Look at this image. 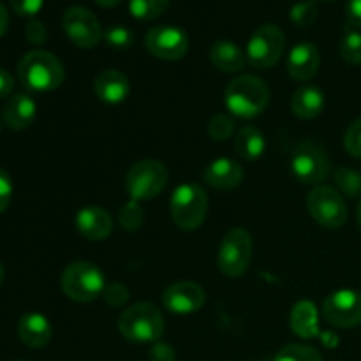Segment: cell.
I'll use <instances>...</instances> for the list:
<instances>
[{"label": "cell", "instance_id": "6da1fadb", "mask_svg": "<svg viewBox=\"0 0 361 361\" xmlns=\"http://www.w3.org/2000/svg\"><path fill=\"white\" fill-rule=\"evenodd\" d=\"M224 102L228 111L238 118H256L268 108L270 90L261 78L242 74L228 83L224 90Z\"/></svg>", "mask_w": 361, "mask_h": 361}, {"label": "cell", "instance_id": "7a4b0ae2", "mask_svg": "<svg viewBox=\"0 0 361 361\" xmlns=\"http://www.w3.org/2000/svg\"><path fill=\"white\" fill-rule=\"evenodd\" d=\"M18 80L32 92H51L63 83L66 69L53 53L32 49L18 63Z\"/></svg>", "mask_w": 361, "mask_h": 361}, {"label": "cell", "instance_id": "3957f363", "mask_svg": "<svg viewBox=\"0 0 361 361\" xmlns=\"http://www.w3.org/2000/svg\"><path fill=\"white\" fill-rule=\"evenodd\" d=\"M118 330L129 342L136 344L157 342L164 334V316L154 303H134L127 307L120 316Z\"/></svg>", "mask_w": 361, "mask_h": 361}, {"label": "cell", "instance_id": "277c9868", "mask_svg": "<svg viewBox=\"0 0 361 361\" xmlns=\"http://www.w3.org/2000/svg\"><path fill=\"white\" fill-rule=\"evenodd\" d=\"M62 291L67 298L78 303H90L104 293L106 282L101 268L88 261H76L63 270Z\"/></svg>", "mask_w": 361, "mask_h": 361}, {"label": "cell", "instance_id": "5b68a950", "mask_svg": "<svg viewBox=\"0 0 361 361\" xmlns=\"http://www.w3.org/2000/svg\"><path fill=\"white\" fill-rule=\"evenodd\" d=\"M173 222L183 231L201 228L208 214V196L197 183H183L176 187L169 201Z\"/></svg>", "mask_w": 361, "mask_h": 361}, {"label": "cell", "instance_id": "8992f818", "mask_svg": "<svg viewBox=\"0 0 361 361\" xmlns=\"http://www.w3.org/2000/svg\"><path fill=\"white\" fill-rule=\"evenodd\" d=\"M169 180V173L161 161L155 159H143L129 168L126 175V189L130 200L150 201L157 197L166 189Z\"/></svg>", "mask_w": 361, "mask_h": 361}, {"label": "cell", "instance_id": "52a82bcc", "mask_svg": "<svg viewBox=\"0 0 361 361\" xmlns=\"http://www.w3.org/2000/svg\"><path fill=\"white\" fill-rule=\"evenodd\" d=\"M291 171L300 183L321 185V182L330 176L331 162L319 145L310 140H303L293 148Z\"/></svg>", "mask_w": 361, "mask_h": 361}, {"label": "cell", "instance_id": "ba28073f", "mask_svg": "<svg viewBox=\"0 0 361 361\" xmlns=\"http://www.w3.org/2000/svg\"><path fill=\"white\" fill-rule=\"evenodd\" d=\"M307 210L319 226L337 229L345 224L348 204L337 189L330 185H316L307 196Z\"/></svg>", "mask_w": 361, "mask_h": 361}, {"label": "cell", "instance_id": "9c48e42d", "mask_svg": "<svg viewBox=\"0 0 361 361\" xmlns=\"http://www.w3.org/2000/svg\"><path fill=\"white\" fill-rule=\"evenodd\" d=\"M252 236L242 228H235L222 238L217 267L226 277H240L252 261Z\"/></svg>", "mask_w": 361, "mask_h": 361}, {"label": "cell", "instance_id": "30bf717a", "mask_svg": "<svg viewBox=\"0 0 361 361\" xmlns=\"http://www.w3.org/2000/svg\"><path fill=\"white\" fill-rule=\"evenodd\" d=\"M286 48V35L277 25L256 28L247 42V60L256 69H270L281 60Z\"/></svg>", "mask_w": 361, "mask_h": 361}, {"label": "cell", "instance_id": "8fae6325", "mask_svg": "<svg viewBox=\"0 0 361 361\" xmlns=\"http://www.w3.org/2000/svg\"><path fill=\"white\" fill-rule=\"evenodd\" d=\"M62 27L69 41L78 48L90 49L97 46L104 37L97 16L81 6H73L63 13Z\"/></svg>", "mask_w": 361, "mask_h": 361}, {"label": "cell", "instance_id": "7c38bea8", "mask_svg": "<svg viewBox=\"0 0 361 361\" xmlns=\"http://www.w3.org/2000/svg\"><path fill=\"white\" fill-rule=\"evenodd\" d=\"M145 46H147L148 53L154 55L155 59L175 62V60L183 59L187 55L189 37L182 28L173 27V25H159V27L150 28L147 32Z\"/></svg>", "mask_w": 361, "mask_h": 361}, {"label": "cell", "instance_id": "4fadbf2b", "mask_svg": "<svg viewBox=\"0 0 361 361\" xmlns=\"http://www.w3.org/2000/svg\"><path fill=\"white\" fill-rule=\"evenodd\" d=\"M323 316L331 326L349 330L361 324V293L353 289L335 291L324 300Z\"/></svg>", "mask_w": 361, "mask_h": 361}, {"label": "cell", "instance_id": "5bb4252c", "mask_svg": "<svg viewBox=\"0 0 361 361\" xmlns=\"http://www.w3.org/2000/svg\"><path fill=\"white\" fill-rule=\"evenodd\" d=\"M204 289L192 281H176L164 289L162 303L173 314L187 316L194 314L204 305Z\"/></svg>", "mask_w": 361, "mask_h": 361}, {"label": "cell", "instance_id": "9a60e30c", "mask_svg": "<svg viewBox=\"0 0 361 361\" xmlns=\"http://www.w3.org/2000/svg\"><path fill=\"white\" fill-rule=\"evenodd\" d=\"M76 229L90 242L106 240L113 231V219L104 208L85 207L76 215Z\"/></svg>", "mask_w": 361, "mask_h": 361}, {"label": "cell", "instance_id": "2e32d148", "mask_svg": "<svg viewBox=\"0 0 361 361\" xmlns=\"http://www.w3.org/2000/svg\"><path fill=\"white\" fill-rule=\"evenodd\" d=\"M321 66L319 49L312 42H300L289 51L288 73L296 81H309L317 74Z\"/></svg>", "mask_w": 361, "mask_h": 361}, {"label": "cell", "instance_id": "e0dca14e", "mask_svg": "<svg viewBox=\"0 0 361 361\" xmlns=\"http://www.w3.org/2000/svg\"><path fill=\"white\" fill-rule=\"evenodd\" d=\"M204 182L217 190H231L243 180V168L235 159H215L204 168Z\"/></svg>", "mask_w": 361, "mask_h": 361}, {"label": "cell", "instance_id": "ac0fdd59", "mask_svg": "<svg viewBox=\"0 0 361 361\" xmlns=\"http://www.w3.org/2000/svg\"><path fill=\"white\" fill-rule=\"evenodd\" d=\"M130 90L129 78L116 69H104L94 81V92L99 101L106 104H120L127 99Z\"/></svg>", "mask_w": 361, "mask_h": 361}, {"label": "cell", "instance_id": "d6986e66", "mask_svg": "<svg viewBox=\"0 0 361 361\" xmlns=\"http://www.w3.org/2000/svg\"><path fill=\"white\" fill-rule=\"evenodd\" d=\"M37 115V104L27 94H14L4 106V122L11 130H25L32 126Z\"/></svg>", "mask_w": 361, "mask_h": 361}, {"label": "cell", "instance_id": "ffe728a7", "mask_svg": "<svg viewBox=\"0 0 361 361\" xmlns=\"http://www.w3.org/2000/svg\"><path fill=\"white\" fill-rule=\"evenodd\" d=\"M53 328L48 317L39 312L25 314L18 323V337L27 348L41 349L51 341Z\"/></svg>", "mask_w": 361, "mask_h": 361}, {"label": "cell", "instance_id": "44dd1931", "mask_svg": "<svg viewBox=\"0 0 361 361\" xmlns=\"http://www.w3.org/2000/svg\"><path fill=\"white\" fill-rule=\"evenodd\" d=\"M208 59H210L212 66L219 69L221 73H240L245 67L247 55H243L242 49L235 44V42L228 41V39H221L215 41L210 46L208 51Z\"/></svg>", "mask_w": 361, "mask_h": 361}, {"label": "cell", "instance_id": "7402d4cb", "mask_svg": "<svg viewBox=\"0 0 361 361\" xmlns=\"http://www.w3.org/2000/svg\"><path fill=\"white\" fill-rule=\"evenodd\" d=\"M324 109V94L314 85H302L291 97V111L302 120H312Z\"/></svg>", "mask_w": 361, "mask_h": 361}, {"label": "cell", "instance_id": "603a6c76", "mask_svg": "<svg viewBox=\"0 0 361 361\" xmlns=\"http://www.w3.org/2000/svg\"><path fill=\"white\" fill-rule=\"evenodd\" d=\"M291 330L300 338H316L319 335V324H317V309L309 300H302L296 303L291 310Z\"/></svg>", "mask_w": 361, "mask_h": 361}, {"label": "cell", "instance_id": "cb8c5ba5", "mask_svg": "<svg viewBox=\"0 0 361 361\" xmlns=\"http://www.w3.org/2000/svg\"><path fill=\"white\" fill-rule=\"evenodd\" d=\"M267 141L263 133L254 126H245L235 137V150L243 161H257L264 154Z\"/></svg>", "mask_w": 361, "mask_h": 361}, {"label": "cell", "instance_id": "d4e9b609", "mask_svg": "<svg viewBox=\"0 0 361 361\" xmlns=\"http://www.w3.org/2000/svg\"><path fill=\"white\" fill-rule=\"evenodd\" d=\"M169 0H130L129 11L136 20L152 21L168 11Z\"/></svg>", "mask_w": 361, "mask_h": 361}, {"label": "cell", "instance_id": "484cf974", "mask_svg": "<svg viewBox=\"0 0 361 361\" xmlns=\"http://www.w3.org/2000/svg\"><path fill=\"white\" fill-rule=\"evenodd\" d=\"M334 180L337 189L348 197L361 196V173L356 171V169L341 166L334 173Z\"/></svg>", "mask_w": 361, "mask_h": 361}, {"label": "cell", "instance_id": "4316f807", "mask_svg": "<svg viewBox=\"0 0 361 361\" xmlns=\"http://www.w3.org/2000/svg\"><path fill=\"white\" fill-rule=\"evenodd\" d=\"M271 361H323V355L310 345L289 344L284 345Z\"/></svg>", "mask_w": 361, "mask_h": 361}, {"label": "cell", "instance_id": "83f0119b", "mask_svg": "<svg viewBox=\"0 0 361 361\" xmlns=\"http://www.w3.org/2000/svg\"><path fill=\"white\" fill-rule=\"evenodd\" d=\"M317 9L316 0H302V2H296L295 6L289 11V20L300 28H310L317 21Z\"/></svg>", "mask_w": 361, "mask_h": 361}, {"label": "cell", "instance_id": "f1b7e54d", "mask_svg": "<svg viewBox=\"0 0 361 361\" xmlns=\"http://www.w3.org/2000/svg\"><path fill=\"white\" fill-rule=\"evenodd\" d=\"M338 51L344 62L351 66H360L361 63V34L358 30H345L342 35Z\"/></svg>", "mask_w": 361, "mask_h": 361}, {"label": "cell", "instance_id": "f546056e", "mask_svg": "<svg viewBox=\"0 0 361 361\" xmlns=\"http://www.w3.org/2000/svg\"><path fill=\"white\" fill-rule=\"evenodd\" d=\"M118 219L123 229H127V231H136V229L141 228V224H143L145 221L143 208L140 207L137 201L130 200L129 203H126L120 208Z\"/></svg>", "mask_w": 361, "mask_h": 361}, {"label": "cell", "instance_id": "4dcf8cb0", "mask_svg": "<svg viewBox=\"0 0 361 361\" xmlns=\"http://www.w3.org/2000/svg\"><path fill=\"white\" fill-rule=\"evenodd\" d=\"M235 133V122L226 113H219L208 122V136L214 141H226Z\"/></svg>", "mask_w": 361, "mask_h": 361}, {"label": "cell", "instance_id": "1f68e13d", "mask_svg": "<svg viewBox=\"0 0 361 361\" xmlns=\"http://www.w3.org/2000/svg\"><path fill=\"white\" fill-rule=\"evenodd\" d=\"M104 41L109 48L129 49L134 44V34L122 25H115L104 32Z\"/></svg>", "mask_w": 361, "mask_h": 361}, {"label": "cell", "instance_id": "d6a6232c", "mask_svg": "<svg viewBox=\"0 0 361 361\" xmlns=\"http://www.w3.org/2000/svg\"><path fill=\"white\" fill-rule=\"evenodd\" d=\"M344 147L349 155L361 159V118L355 120L348 127L344 136Z\"/></svg>", "mask_w": 361, "mask_h": 361}, {"label": "cell", "instance_id": "836d02e7", "mask_svg": "<svg viewBox=\"0 0 361 361\" xmlns=\"http://www.w3.org/2000/svg\"><path fill=\"white\" fill-rule=\"evenodd\" d=\"M102 296H104V300L108 305L123 307L127 303V300H129V289H127L123 284L113 282L111 286H108V288L104 289Z\"/></svg>", "mask_w": 361, "mask_h": 361}, {"label": "cell", "instance_id": "e575fe53", "mask_svg": "<svg viewBox=\"0 0 361 361\" xmlns=\"http://www.w3.org/2000/svg\"><path fill=\"white\" fill-rule=\"evenodd\" d=\"M13 178H11V175L6 169L0 168V214H4L9 208L11 200H13Z\"/></svg>", "mask_w": 361, "mask_h": 361}, {"label": "cell", "instance_id": "d590c367", "mask_svg": "<svg viewBox=\"0 0 361 361\" xmlns=\"http://www.w3.org/2000/svg\"><path fill=\"white\" fill-rule=\"evenodd\" d=\"M11 7L18 16L34 18L42 9L44 0H9Z\"/></svg>", "mask_w": 361, "mask_h": 361}, {"label": "cell", "instance_id": "8d00e7d4", "mask_svg": "<svg viewBox=\"0 0 361 361\" xmlns=\"http://www.w3.org/2000/svg\"><path fill=\"white\" fill-rule=\"evenodd\" d=\"M25 37L28 39V42L32 44H42L48 37V32H46V27L42 21L35 20V18H30L25 27Z\"/></svg>", "mask_w": 361, "mask_h": 361}, {"label": "cell", "instance_id": "74e56055", "mask_svg": "<svg viewBox=\"0 0 361 361\" xmlns=\"http://www.w3.org/2000/svg\"><path fill=\"white\" fill-rule=\"evenodd\" d=\"M148 356H150V361H175L176 360L175 349H173L169 344H166V342H159V341L154 342Z\"/></svg>", "mask_w": 361, "mask_h": 361}, {"label": "cell", "instance_id": "f35d334b", "mask_svg": "<svg viewBox=\"0 0 361 361\" xmlns=\"http://www.w3.org/2000/svg\"><path fill=\"white\" fill-rule=\"evenodd\" d=\"M345 16L353 27L361 28V0H349L345 7Z\"/></svg>", "mask_w": 361, "mask_h": 361}, {"label": "cell", "instance_id": "ab89813d", "mask_svg": "<svg viewBox=\"0 0 361 361\" xmlns=\"http://www.w3.org/2000/svg\"><path fill=\"white\" fill-rule=\"evenodd\" d=\"M13 88H14V80L6 69L0 67V99H6L13 94Z\"/></svg>", "mask_w": 361, "mask_h": 361}, {"label": "cell", "instance_id": "60d3db41", "mask_svg": "<svg viewBox=\"0 0 361 361\" xmlns=\"http://www.w3.org/2000/svg\"><path fill=\"white\" fill-rule=\"evenodd\" d=\"M7 28H9V13H7L6 6L0 2V37L6 35Z\"/></svg>", "mask_w": 361, "mask_h": 361}, {"label": "cell", "instance_id": "b9f144b4", "mask_svg": "<svg viewBox=\"0 0 361 361\" xmlns=\"http://www.w3.org/2000/svg\"><path fill=\"white\" fill-rule=\"evenodd\" d=\"M95 4H99L101 7H116L118 4H122L123 0H94Z\"/></svg>", "mask_w": 361, "mask_h": 361}, {"label": "cell", "instance_id": "7bdbcfd3", "mask_svg": "<svg viewBox=\"0 0 361 361\" xmlns=\"http://www.w3.org/2000/svg\"><path fill=\"white\" fill-rule=\"evenodd\" d=\"M4 279H6V268H4V264L0 263V288H2L4 284Z\"/></svg>", "mask_w": 361, "mask_h": 361}, {"label": "cell", "instance_id": "ee69618b", "mask_svg": "<svg viewBox=\"0 0 361 361\" xmlns=\"http://www.w3.org/2000/svg\"><path fill=\"white\" fill-rule=\"evenodd\" d=\"M356 221H358V226H360V229H361V200H360V203H358V210H356Z\"/></svg>", "mask_w": 361, "mask_h": 361}, {"label": "cell", "instance_id": "f6af8a7d", "mask_svg": "<svg viewBox=\"0 0 361 361\" xmlns=\"http://www.w3.org/2000/svg\"><path fill=\"white\" fill-rule=\"evenodd\" d=\"M0 133H2V120H0Z\"/></svg>", "mask_w": 361, "mask_h": 361}, {"label": "cell", "instance_id": "bcb514c9", "mask_svg": "<svg viewBox=\"0 0 361 361\" xmlns=\"http://www.w3.org/2000/svg\"><path fill=\"white\" fill-rule=\"evenodd\" d=\"M319 2H331V0H319Z\"/></svg>", "mask_w": 361, "mask_h": 361}, {"label": "cell", "instance_id": "7dc6e473", "mask_svg": "<svg viewBox=\"0 0 361 361\" xmlns=\"http://www.w3.org/2000/svg\"><path fill=\"white\" fill-rule=\"evenodd\" d=\"M18 361H23V360H18Z\"/></svg>", "mask_w": 361, "mask_h": 361}]
</instances>
